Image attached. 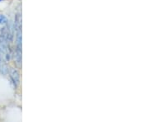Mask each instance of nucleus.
Returning a JSON list of instances; mask_svg holds the SVG:
<instances>
[{
  "instance_id": "f257e3e1",
  "label": "nucleus",
  "mask_w": 149,
  "mask_h": 122,
  "mask_svg": "<svg viewBox=\"0 0 149 122\" xmlns=\"http://www.w3.org/2000/svg\"><path fill=\"white\" fill-rule=\"evenodd\" d=\"M15 28H16V41H17V50H16V57L17 64H21L22 61V25L21 19L19 15H17L15 22Z\"/></svg>"
},
{
  "instance_id": "f03ea898",
  "label": "nucleus",
  "mask_w": 149,
  "mask_h": 122,
  "mask_svg": "<svg viewBox=\"0 0 149 122\" xmlns=\"http://www.w3.org/2000/svg\"><path fill=\"white\" fill-rule=\"evenodd\" d=\"M11 78H12V80H13V83H14V86L17 87V85L19 84V74H18V72L17 71L16 69H12L11 70Z\"/></svg>"
},
{
  "instance_id": "7ed1b4c3",
  "label": "nucleus",
  "mask_w": 149,
  "mask_h": 122,
  "mask_svg": "<svg viewBox=\"0 0 149 122\" xmlns=\"http://www.w3.org/2000/svg\"><path fill=\"white\" fill-rule=\"evenodd\" d=\"M7 21H8L7 17L4 15L0 14V25L1 24H5V23H7Z\"/></svg>"
},
{
  "instance_id": "20e7f679",
  "label": "nucleus",
  "mask_w": 149,
  "mask_h": 122,
  "mask_svg": "<svg viewBox=\"0 0 149 122\" xmlns=\"http://www.w3.org/2000/svg\"><path fill=\"white\" fill-rule=\"evenodd\" d=\"M1 1H2V0H0V2H1Z\"/></svg>"
}]
</instances>
